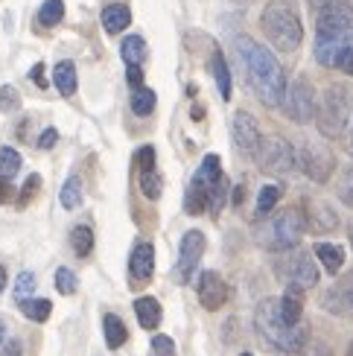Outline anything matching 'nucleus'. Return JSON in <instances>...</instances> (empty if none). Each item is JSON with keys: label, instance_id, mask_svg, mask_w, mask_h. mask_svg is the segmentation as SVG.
I'll use <instances>...</instances> for the list:
<instances>
[{"label": "nucleus", "instance_id": "55", "mask_svg": "<svg viewBox=\"0 0 353 356\" xmlns=\"http://www.w3.org/2000/svg\"><path fill=\"white\" fill-rule=\"evenodd\" d=\"M233 3H252V0H233Z\"/></svg>", "mask_w": 353, "mask_h": 356}, {"label": "nucleus", "instance_id": "46", "mask_svg": "<svg viewBox=\"0 0 353 356\" xmlns=\"http://www.w3.org/2000/svg\"><path fill=\"white\" fill-rule=\"evenodd\" d=\"M126 79H129L131 88H140V85H143V70H140V65H129Z\"/></svg>", "mask_w": 353, "mask_h": 356}, {"label": "nucleus", "instance_id": "14", "mask_svg": "<svg viewBox=\"0 0 353 356\" xmlns=\"http://www.w3.org/2000/svg\"><path fill=\"white\" fill-rule=\"evenodd\" d=\"M284 277H286V284L298 286V289H304V292L313 289V286L318 284V269H315L313 254L292 248V254H289L286 263H284Z\"/></svg>", "mask_w": 353, "mask_h": 356}, {"label": "nucleus", "instance_id": "10", "mask_svg": "<svg viewBox=\"0 0 353 356\" xmlns=\"http://www.w3.org/2000/svg\"><path fill=\"white\" fill-rule=\"evenodd\" d=\"M193 181L204 187V193H208V199H211V213H219L222 207L228 204V178L222 172V161H219V155H204V161L199 164L196 175H193Z\"/></svg>", "mask_w": 353, "mask_h": 356}, {"label": "nucleus", "instance_id": "48", "mask_svg": "<svg viewBox=\"0 0 353 356\" xmlns=\"http://www.w3.org/2000/svg\"><path fill=\"white\" fill-rule=\"evenodd\" d=\"M0 356H24V345L18 342V339H12V342H6V345H3Z\"/></svg>", "mask_w": 353, "mask_h": 356}, {"label": "nucleus", "instance_id": "35", "mask_svg": "<svg viewBox=\"0 0 353 356\" xmlns=\"http://www.w3.org/2000/svg\"><path fill=\"white\" fill-rule=\"evenodd\" d=\"M21 155H18V149H12V146H0V172L3 175H15L21 170Z\"/></svg>", "mask_w": 353, "mask_h": 356}, {"label": "nucleus", "instance_id": "50", "mask_svg": "<svg viewBox=\"0 0 353 356\" xmlns=\"http://www.w3.org/2000/svg\"><path fill=\"white\" fill-rule=\"evenodd\" d=\"M3 289H6V269L0 266V292H3Z\"/></svg>", "mask_w": 353, "mask_h": 356}, {"label": "nucleus", "instance_id": "53", "mask_svg": "<svg viewBox=\"0 0 353 356\" xmlns=\"http://www.w3.org/2000/svg\"><path fill=\"white\" fill-rule=\"evenodd\" d=\"M347 152L353 155V131H350V140H347Z\"/></svg>", "mask_w": 353, "mask_h": 356}, {"label": "nucleus", "instance_id": "49", "mask_svg": "<svg viewBox=\"0 0 353 356\" xmlns=\"http://www.w3.org/2000/svg\"><path fill=\"white\" fill-rule=\"evenodd\" d=\"M330 3V0H306V6H310L313 12H318V9H325Z\"/></svg>", "mask_w": 353, "mask_h": 356}, {"label": "nucleus", "instance_id": "54", "mask_svg": "<svg viewBox=\"0 0 353 356\" xmlns=\"http://www.w3.org/2000/svg\"><path fill=\"white\" fill-rule=\"evenodd\" d=\"M347 356H353V339H350V348H347Z\"/></svg>", "mask_w": 353, "mask_h": 356}, {"label": "nucleus", "instance_id": "25", "mask_svg": "<svg viewBox=\"0 0 353 356\" xmlns=\"http://www.w3.org/2000/svg\"><path fill=\"white\" fill-rule=\"evenodd\" d=\"M184 211L190 216H202L204 211H211V199H208V193H204L202 184H196L193 178H190V187L184 193Z\"/></svg>", "mask_w": 353, "mask_h": 356}, {"label": "nucleus", "instance_id": "6", "mask_svg": "<svg viewBox=\"0 0 353 356\" xmlns=\"http://www.w3.org/2000/svg\"><path fill=\"white\" fill-rule=\"evenodd\" d=\"M350 114H353V91L347 85H330L315 102V126L330 140L345 135Z\"/></svg>", "mask_w": 353, "mask_h": 356}, {"label": "nucleus", "instance_id": "15", "mask_svg": "<svg viewBox=\"0 0 353 356\" xmlns=\"http://www.w3.org/2000/svg\"><path fill=\"white\" fill-rule=\"evenodd\" d=\"M196 292H199V304L208 309V313H216V309L225 307V301H228V284L219 272H202Z\"/></svg>", "mask_w": 353, "mask_h": 356}, {"label": "nucleus", "instance_id": "32", "mask_svg": "<svg viewBox=\"0 0 353 356\" xmlns=\"http://www.w3.org/2000/svg\"><path fill=\"white\" fill-rule=\"evenodd\" d=\"M281 196H284V187H281V184H266V187L260 190V196H257V213H260V216L272 213L274 204L281 202Z\"/></svg>", "mask_w": 353, "mask_h": 356}, {"label": "nucleus", "instance_id": "16", "mask_svg": "<svg viewBox=\"0 0 353 356\" xmlns=\"http://www.w3.org/2000/svg\"><path fill=\"white\" fill-rule=\"evenodd\" d=\"M152 269H155L152 243H138L135 248H131V257H129V284L131 286H146L152 280Z\"/></svg>", "mask_w": 353, "mask_h": 356}, {"label": "nucleus", "instance_id": "36", "mask_svg": "<svg viewBox=\"0 0 353 356\" xmlns=\"http://www.w3.org/2000/svg\"><path fill=\"white\" fill-rule=\"evenodd\" d=\"M336 193H339V199H342L347 207H353V164H347V167L342 170L339 184H336Z\"/></svg>", "mask_w": 353, "mask_h": 356}, {"label": "nucleus", "instance_id": "51", "mask_svg": "<svg viewBox=\"0 0 353 356\" xmlns=\"http://www.w3.org/2000/svg\"><path fill=\"white\" fill-rule=\"evenodd\" d=\"M3 339H6V324L0 321V345H3Z\"/></svg>", "mask_w": 353, "mask_h": 356}, {"label": "nucleus", "instance_id": "34", "mask_svg": "<svg viewBox=\"0 0 353 356\" xmlns=\"http://www.w3.org/2000/svg\"><path fill=\"white\" fill-rule=\"evenodd\" d=\"M140 190H143V196L152 199V202L161 196V175H158L155 167L152 170H140Z\"/></svg>", "mask_w": 353, "mask_h": 356}, {"label": "nucleus", "instance_id": "37", "mask_svg": "<svg viewBox=\"0 0 353 356\" xmlns=\"http://www.w3.org/2000/svg\"><path fill=\"white\" fill-rule=\"evenodd\" d=\"M38 190H41V175H29L26 178V184L21 187V193H18V196H15V204H18V207H26L29 202H33L35 196H38Z\"/></svg>", "mask_w": 353, "mask_h": 356}, {"label": "nucleus", "instance_id": "43", "mask_svg": "<svg viewBox=\"0 0 353 356\" xmlns=\"http://www.w3.org/2000/svg\"><path fill=\"white\" fill-rule=\"evenodd\" d=\"M135 161H138L140 170H152V167H155V149H152V146H140L138 155H135Z\"/></svg>", "mask_w": 353, "mask_h": 356}, {"label": "nucleus", "instance_id": "57", "mask_svg": "<svg viewBox=\"0 0 353 356\" xmlns=\"http://www.w3.org/2000/svg\"><path fill=\"white\" fill-rule=\"evenodd\" d=\"M240 356H252V353H248V350H245V353H240Z\"/></svg>", "mask_w": 353, "mask_h": 356}, {"label": "nucleus", "instance_id": "3", "mask_svg": "<svg viewBox=\"0 0 353 356\" xmlns=\"http://www.w3.org/2000/svg\"><path fill=\"white\" fill-rule=\"evenodd\" d=\"M254 333L272 350H298L306 342L304 324H289L281 313V298H263L254 309Z\"/></svg>", "mask_w": 353, "mask_h": 356}, {"label": "nucleus", "instance_id": "27", "mask_svg": "<svg viewBox=\"0 0 353 356\" xmlns=\"http://www.w3.org/2000/svg\"><path fill=\"white\" fill-rule=\"evenodd\" d=\"M70 248L76 251V257H88L94 251V228L91 225H73L70 231Z\"/></svg>", "mask_w": 353, "mask_h": 356}, {"label": "nucleus", "instance_id": "39", "mask_svg": "<svg viewBox=\"0 0 353 356\" xmlns=\"http://www.w3.org/2000/svg\"><path fill=\"white\" fill-rule=\"evenodd\" d=\"M18 108H21V94L15 91L12 85H3V88H0V111L12 114V111H18Z\"/></svg>", "mask_w": 353, "mask_h": 356}, {"label": "nucleus", "instance_id": "47", "mask_svg": "<svg viewBox=\"0 0 353 356\" xmlns=\"http://www.w3.org/2000/svg\"><path fill=\"white\" fill-rule=\"evenodd\" d=\"M29 79H33V82L41 88V91L47 88V76H44V65H41V62H38V65H33V70H29Z\"/></svg>", "mask_w": 353, "mask_h": 356}, {"label": "nucleus", "instance_id": "26", "mask_svg": "<svg viewBox=\"0 0 353 356\" xmlns=\"http://www.w3.org/2000/svg\"><path fill=\"white\" fill-rule=\"evenodd\" d=\"M18 309L29 318V321H35V324H44L50 318V313H53V301H47V298H24V301H18Z\"/></svg>", "mask_w": 353, "mask_h": 356}, {"label": "nucleus", "instance_id": "30", "mask_svg": "<svg viewBox=\"0 0 353 356\" xmlns=\"http://www.w3.org/2000/svg\"><path fill=\"white\" fill-rule=\"evenodd\" d=\"M58 202H62L65 211H76V207L82 204V181H79L76 175H70L67 181H65L62 193H58Z\"/></svg>", "mask_w": 353, "mask_h": 356}, {"label": "nucleus", "instance_id": "33", "mask_svg": "<svg viewBox=\"0 0 353 356\" xmlns=\"http://www.w3.org/2000/svg\"><path fill=\"white\" fill-rule=\"evenodd\" d=\"M277 356H333V350H330V345L327 342H318V339H306V342L298 348V350H281Z\"/></svg>", "mask_w": 353, "mask_h": 356}, {"label": "nucleus", "instance_id": "12", "mask_svg": "<svg viewBox=\"0 0 353 356\" xmlns=\"http://www.w3.org/2000/svg\"><path fill=\"white\" fill-rule=\"evenodd\" d=\"M321 309L336 318H353V272H345L321 295Z\"/></svg>", "mask_w": 353, "mask_h": 356}, {"label": "nucleus", "instance_id": "19", "mask_svg": "<svg viewBox=\"0 0 353 356\" xmlns=\"http://www.w3.org/2000/svg\"><path fill=\"white\" fill-rule=\"evenodd\" d=\"M131 24V9L126 3H108L102 9V26H106L108 35H117Z\"/></svg>", "mask_w": 353, "mask_h": 356}, {"label": "nucleus", "instance_id": "44", "mask_svg": "<svg viewBox=\"0 0 353 356\" xmlns=\"http://www.w3.org/2000/svg\"><path fill=\"white\" fill-rule=\"evenodd\" d=\"M15 202V184L9 181V175L0 172V204Z\"/></svg>", "mask_w": 353, "mask_h": 356}, {"label": "nucleus", "instance_id": "45", "mask_svg": "<svg viewBox=\"0 0 353 356\" xmlns=\"http://www.w3.org/2000/svg\"><path fill=\"white\" fill-rule=\"evenodd\" d=\"M56 140H58V131L56 129H44L41 135H38V146H41V149H53Z\"/></svg>", "mask_w": 353, "mask_h": 356}, {"label": "nucleus", "instance_id": "4", "mask_svg": "<svg viewBox=\"0 0 353 356\" xmlns=\"http://www.w3.org/2000/svg\"><path fill=\"white\" fill-rule=\"evenodd\" d=\"M306 234V216L301 207H284L277 213H266L254 225V243L266 251H292Z\"/></svg>", "mask_w": 353, "mask_h": 356}, {"label": "nucleus", "instance_id": "20", "mask_svg": "<svg viewBox=\"0 0 353 356\" xmlns=\"http://www.w3.org/2000/svg\"><path fill=\"white\" fill-rule=\"evenodd\" d=\"M53 85L56 91L62 97H73L79 88V79H76V65L73 62H58L56 70H53Z\"/></svg>", "mask_w": 353, "mask_h": 356}, {"label": "nucleus", "instance_id": "52", "mask_svg": "<svg viewBox=\"0 0 353 356\" xmlns=\"http://www.w3.org/2000/svg\"><path fill=\"white\" fill-rule=\"evenodd\" d=\"M202 114H204V111H202L199 106H193V120H202Z\"/></svg>", "mask_w": 353, "mask_h": 356}, {"label": "nucleus", "instance_id": "42", "mask_svg": "<svg viewBox=\"0 0 353 356\" xmlns=\"http://www.w3.org/2000/svg\"><path fill=\"white\" fill-rule=\"evenodd\" d=\"M333 67H339L342 73H347V76H353V44H347V47L336 56V65Z\"/></svg>", "mask_w": 353, "mask_h": 356}, {"label": "nucleus", "instance_id": "23", "mask_svg": "<svg viewBox=\"0 0 353 356\" xmlns=\"http://www.w3.org/2000/svg\"><path fill=\"white\" fill-rule=\"evenodd\" d=\"M211 67H213V79H216V88H219V97L222 99H231V91H233V82H231V70H228V58L222 50H213V58H211Z\"/></svg>", "mask_w": 353, "mask_h": 356}, {"label": "nucleus", "instance_id": "28", "mask_svg": "<svg viewBox=\"0 0 353 356\" xmlns=\"http://www.w3.org/2000/svg\"><path fill=\"white\" fill-rule=\"evenodd\" d=\"M155 102H158V97H155L152 88L140 85V88H135V94H131V111L138 117H149L155 111Z\"/></svg>", "mask_w": 353, "mask_h": 356}, {"label": "nucleus", "instance_id": "21", "mask_svg": "<svg viewBox=\"0 0 353 356\" xmlns=\"http://www.w3.org/2000/svg\"><path fill=\"white\" fill-rule=\"evenodd\" d=\"M281 313L289 324H301V318H304V289L292 286V284L286 286L284 298H281Z\"/></svg>", "mask_w": 353, "mask_h": 356}, {"label": "nucleus", "instance_id": "40", "mask_svg": "<svg viewBox=\"0 0 353 356\" xmlns=\"http://www.w3.org/2000/svg\"><path fill=\"white\" fill-rule=\"evenodd\" d=\"M33 289H35V275H33V272H21L18 280H15V301L29 298V295H33Z\"/></svg>", "mask_w": 353, "mask_h": 356}, {"label": "nucleus", "instance_id": "11", "mask_svg": "<svg viewBox=\"0 0 353 356\" xmlns=\"http://www.w3.org/2000/svg\"><path fill=\"white\" fill-rule=\"evenodd\" d=\"M204 248H208V240H204V234L202 231H187L181 236V248H179V263H175V280L179 284H187L190 277H193L196 272V266L204 254Z\"/></svg>", "mask_w": 353, "mask_h": 356}, {"label": "nucleus", "instance_id": "8", "mask_svg": "<svg viewBox=\"0 0 353 356\" xmlns=\"http://www.w3.org/2000/svg\"><path fill=\"white\" fill-rule=\"evenodd\" d=\"M315 102H318V97H315L313 82L306 79V76H295V79L286 85V94H284L281 108H284V114L289 117L292 123L306 126V123L315 120Z\"/></svg>", "mask_w": 353, "mask_h": 356}, {"label": "nucleus", "instance_id": "24", "mask_svg": "<svg viewBox=\"0 0 353 356\" xmlns=\"http://www.w3.org/2000/svg\"><path fill=\"white\" fill-rule=\"evenodd\" d=\"M313 254L321 260V266L330 272V275H336L345 266V248L342 245H333V243H318L315 245V251Z\"/></svg>", "mask_w": 353, "mask_h": 356}, {"label": "nucleus", "instance_id": "2", "mask_svg": "<svg viewBox=\"0 0 353 356\" xmlns=\"http://www.w3.org/2000/svg\"><path fill=\"white\" fill-rule=\"evenodd\" d=\"M353 41V3L350 0H330L315 12V58L318 65L333 67L347 44Z\"/></svg>", "mask_w": 353, "mask_h": 356}, {"label": "nucleus", "instance_id": "22", "mask_svg": "<svg viewBox=\"0 0 353 356\" xmlns=\"http://www.w3.org/2000/svg\"><path fill=\"white\" fill-rule=\"evenodd\" d=\"M102 333H106V345L111 350L117 348H123L129 342V330H126V324L120 316H114V313H106L102 316Z\"/></svg>", "mask_w": 353, "mask_h": 356}, {"label": "nucleus", "instance_id": "17", "mask_svg": "<svg viewBox=\"0 0 353 356\" xmlns=\"http://www.w3.org/2000/svg\"><path fill=\"white\" fill-rule=\"evenodd\" d=\"M304 216H306V231H315V234H327L339 225V216H336L325 202H313Z\"/></svg>", "mask_w": 353, "mask_h": 356}, {"label": "nucleus", "instance_id": "9", "mask_svg": "<svg viewBox=\"0 0 353 356\" xmlns=\"http://www.w3.org/2000/svg\"><path fill=\"white\" fill-rule=\"evenodd\" d=\"M295 152H298V167L304 170V175L310 178V181H315V184H327L330 181V175L336 170V155L330 152L327 143L304 140Z\"/></svg>", "mask_w": 353, "mask_h": 356}, {"label": "nucleus", "instance_id": "29", "mask_svg": "<svg viewBox=\"0 0 353 356\" xmlns=\"http://www.w3.org/2000/svg\"><path fill=\"white\" fill-rule=\"evenodd\" d=\"M120 56L126 65H140L146 58V41L140 35H126L120 44Z\"/></svg>", "mask_w": 353, "mask_h": 356}, {"label": "nucleus", "instance_id": "13", "mask_svg": "<svg viewBox=\"0 0 353 356\" xmlns=\"http://www.w3.org/2000/svg\"><path fill=\"white\" fill-rule=\"evenodd\" d=\"M231 135H233V146L243 158H254L260 143H263V135H260V126L257 120L248 111H237L231 120Z\"/></svg>", "mask_w": 353, "mask_h": 356}, {"label": "nucleus", "instance_id": "18", "mask_svg": "<svg viewBox=\"0 0 353 356\" xmlns=\"http://www.w3.org/2000/svg\"><path fill=\"white\" fill-rule=\"evenodd\" d=\"M135 316H138L143 330H155L161 324V318H164V309H161L158 298H152V295H143V298L135 301Z\"/></svg>", "mask_w": 353, "mask_h": 356}, {"label": "nucleus", "instance_id": "56", "mask_svg": "<svg viewBox=\"0 0 353 356\" xmlns=\"http://www.w3.org/2000/svg\"><path fill=\"white\" fill-rule=\"evenodd\" d=\"M350 243H353V225H350Z\"/></svg>", "mask_w": 353, "mask_h": 356}, {"label": "nucleus", "instance_id": "7", "mask_svg": "<svg viewBox=\"0 0 353 356\" xmlns=\"http://www.w3.org/2000/svg\"><path fill=\"white\" fill-rule=\"evenodd\" d=\"M254 161L266 175H289L298 167V152L286 138L272 135V138H263Z\"/></svg>", "mask_w": 353, "mask_h": 356}, {"label": "nucleus", "instance_id": "31", "mask_svg": "<svg viewBox=\"0 0 353 356\" xmlns=\"http://www.w3.org/2000/svg\"><path fill=\"white\" fill-rule=\"evenodd\" d=\"M65 18V0H44L41 12H38V24L41 26H56Z\"/></svg>", "mask_w": 353, "mask_h": 356}, {"label": "nucleus", "instance_id": "41", "mask_svg": "<svg viewBox=\"0 0 353 356\" xmlns=\"http://www.w3.org/2000/svg\"><path fill=\"white\" fill-rule=\"evenodd\" d=\"M152 356H175V342H172L170 336L158 333V336L152 339Z\"/></svg>", "mask_w": 353, "mask_h": 356}, {"label": "nucleus", "instance_id": "5", "mask_svg": "<svg viewBox=\"0 0 353 356\" xmlns=\"http://www.w3.org/2000/svg\"><path fill=\"white\" fill-rule=\"evenodd\" d=\"M260 26L266 33L269 44L281 53H295L304 41V24L301 15L295 12V6L286 3V0H272L266 3L260 15Z\"/></svg>", "mask_w": 353, "mask_h": 356}, {"label": "nucleus", "instance_id": "38", "mask_svg": "<svg viewBox=\"0 0 353 356\" xmlns=\"http://www.w3.org/2000/svg\"><path fill=\"white\" fill-rule=\"evenodd\" d=\"M56 289L62 292V295H76V289H79V280H76V275H73L70 269H58L56 272Z\"/></svg>", "mask_w": 353, "mask_h": 356}, {"label": "nucleus", "instance_id": "1", "mask_svg": "<svg viewBox=\"0 0 353 356\" xmlns=\"http://www.w3.org/2000/svg\"><path fill=\"white\" fill-rule=\"evenodd\" d=\"M237 53H240L248 85L254 88L257 99L266 108H277L284 102V94H286V76H284V67L274 58V53L248 35L237 38Z\"/></svg>", "mask_w": 353, "mask_h": 356}]
</instances>
